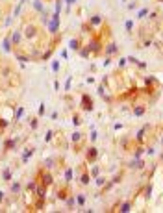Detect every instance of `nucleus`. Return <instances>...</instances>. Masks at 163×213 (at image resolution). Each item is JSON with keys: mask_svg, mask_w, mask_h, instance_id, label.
<instances>
[{"mask_svg": "<svg viewBox=\"0 0 163 213\" xmlns=\"http://www.w3.org/2000/svg\"><path fill=\"white\" fill-rule=\"evenodd\" d=\"M48 30H50V33H58V30H59V13H54L52 15V21L48 22Z\"/></svg>", "mask_w": 163, "mask_h": 213, "instance_id": "nucleus-1", "label": "nucleus"}, {"mask_svg": "<svg viewBox=\"0 0 163 213\" xmlns=\"http://www.w3.org/2000/svg\"><path fill=\"white\" fill-rule=\"evenodd\" d=\"M87 48H89V52H96V54H98L102 50V43L98 41V39H93V41L87 45Z\"/></svg>", "mask_w": 163, "mask_h": 213, "instance_id": "nucleus-2", "label": "nucleus"}, {"mask_svg": "<svg viewBox=\"0 0 163 213\" xmlns=\"http://www.w3.org/2000/svg\"><path fill=\"white\" fill-rule=\"evenodd\" d=\"M128 167H130V169H145V161H143L141 158H134L128 163Z\"/></svg>", "mask_w": 163, "mask_h": 213, "instance_id": "nucleus-3", "label": "nucleus"}, {"mask_svg": "<svg viewBox=\"0 0 163 213\" xmlns=\"http://www.w3.org/2000/svg\"><path fill=\"white\" fill-rule=\"evenodd\" d=\"M96 158H98V150H96L95 146H91V148H87V161H89V163H93V161H96Z\"/></svg>", "mask_w": 163, "mask_h": 213, "instance_id": "nucleus-4", "label": "nucleus"}, {"mask_svg": "<svg viewBox=\"0 0 163 213\" xmlns=\"http://www.w3.org/2000/svg\"><path fill=\"white\" fill-rule=\"evenodd\" d=\"M11 41H13V45H20V41H22V33H20V30H15V32L11 33Z\"/></svg>", "mask_w": 163, "mask_h": 213, "instance_id": "nucleus-5", "label": "nucleus"}, {"mask_svg": "<svg viewBox=\"0 0 163 213\" xmlns=\"http://www.w3.org/2000/svg\"><path fill=\"white\" fill-rule=\"evenodd\" d=\"M2 48L6 50V52H11V48H13V41H11V37H4Z\"/></svg>", "mask_w": 163, "mask_h": 213, "instance_id": "nucleus-6", "label": "nucleus"}, {"mask_svg": "<svg viewBox=\"0 0 163 213\" xmlns=\"http://www.w3.org/2000/svg\"><path fill=\"white\" fill-rule=\"evenodd\" d=\"M117 50H119L117 43H109L108 47H106V54H108V56H113V54H117Z\"/></svg>", "mask_w": 163, "mask_h": 213, "instance_id": "nucleus-7", "label": "nucleus"}, {"mask_svg": "<svg viewBox=\"0 0 163 213\" xmlns=\"http://www.w3.org/2000/svg\"><path fill=\"white\" fill-rule=\"evenodd\" d=\"M82 100H84V108L87 109V111H91V109H93V102H91V98H89L87 95H84V96H82Z\"/></svg>", "mask_w": 163, "mask_h": 213, "instance_id": "nucleus-8", "label": "nucleus"}, {"mask_svg": "<svg viewBox=\"0 0 163 213\" xmlns=\"http://www.w3.org/2000/svg\"><path fill=\"white\" fill-rule=\"evenodd\" d=\"M54 182V178H52V174H50V172H43V185H50Z\"/></svg>", "mask_w": 163, "mask_h": 213, "instance_id": "nucleus-9", "label": "nucleus"}, {"mask_svg": "<svg viewBox=\"0 0 163 213\" xmlns=\"http://www.w3.org/2000/svg\"><path fill=\"white\" fill-rule=\"evenodd\" d=\"M91 26H98V24H102V15H93L91 17V21H89Z\"/></svg>", "mask_w": 163, "mask_h": 213, "instance_id": "nucleus-10", "label": "nucleus"}, {"mask_svg": "<svg viewBox=\"0 0 163 213\" xmlns=\"http://www.w3.org/2000/svg\"><path fill=\"white\" fill-rule=\"evenodd\" d=\"M35 32H37V30H35V26H28V28H26V33H24V35H26L28 39H33V37H35Z\"/></svg>", "mask_w": 163, "mask_h": 213, "instance_id": "nucleus-11", "label": "nucleus"}, {"mask_svg": "<svg viewBox=\"0 0 163 213\" xmlns=\"http://www.w3.org/2000/svg\"><path fill=\"white\" fill-rule=\"evenodd\" d=\"M11 193L13 195H19L20 193V182H13L11 184Z\"/></svg>", "mask_w": 163, "mask_h": 213, "instance_id": "nucleus-12", "label": "nucleus"}, {"mask_svg": "<svg viewBox=\"0 0 163 213\" xmlns=\"http://www.w3.org/2000/svg\"><path fill=\"white\" fill-rule=\"evenodd\" d=\"M15 145H17V139H9V141H6V150H11V148H15Z\"/></svg>", "mask_w": 163, "mask_h": 213, "instance_id": "nucleus-13", "label": "nucleus"}, {"mask_svg": "<svg viewBox=\"0 0 163 213\" xmlns=\"http://www.w3.org/2000/svg\"><path fill=\"white\" fill-rule=\"evenodd\" d=\"M33 9H37V11H43V0H33Z\"/></svg>", "mask_w": 163, "mask_h": 213, "instance_id": "nucleus-14", "label": "nucleus"}, {"mask_svg": "<svg viewBox=\"0 0 163 213\" xmlns=\"http://www.w3.org/2000/svg\"><path fill=\"white\" fill-rule=\"evenodd\" d=\"M95 182H96V185H98V187H102V185H106V182H108V180H106L104 176H96Z\"/></svg>", "mask_w": 163, "mask_h": 213, "instance_id": "nucleus-15", "label": "nucleus"}, {"mask_svg": "<svg viewBox=\"0 0 163 213\" xmlns=\"http://www.w3.org/2000/svg\"><path fill=\"white\" fill-rule=\"evenodd\" d=\"M54 165H56V159L52 158V159H45V167H47V169H54Z\"/></svg>", "mask_w": 163, "mask_h": 213, "instance_id": "nucleus-16", "label": "nucleus"}, {"mask_svg": "<svg viewBox=\"0 0 163 213\" xmlns=\"http://www.w3.org/2000/svg\"><path fill=\"white\" fill-rule=\"evenodd\" d=\"M130 207H132V204H130V202H124V204H121V210H119V211H122V213H128V211H130Z\"/></svg>", "mask_w": 163, "mask_h": 213, "instance_id": "nucleus-17", "label": "nucleus"}, {"mask_svg": "<svg viewBox=\"0 0 163 213\" xmlns=\"http://www.w3.org/2000/svg\"><path fill=\"white\" fill-rule=\"evenodd\" d=\"M80 182H82V184H84V185H87L89 182H91V180H89V174H87V172H84V174L80 176Z\"/></svg>", "mask_w": 163, "mask_h": 213, "instance_id": "nucleus-18", "label": "nucleus"}, {"mask_svg": "<svg viewBox=\"0 0 163 213\" xmlns=\"http://www.w3.org/2000/svg\"><path fill=\"white\" fill-rule=\"evenodd\" d=\"M32 154H33V148H28L26 152H24V156H22V161H24V163L30 159V156H32Z\"/></svg>", "mask_w": 163, "mask_h": 213, "instance_id": "nucleus-19", "label": "nucleus"}, {"mask_svg": "<svg viewBox=\"0 0 163 213\" xmlns=\"http://www.w3.org/2000/svg\"><path fill=\"white\" fill-rule=\"evenodd\" d=\"M80 139H82V134H80V132H74L72 137H70V141H72V143H80Z\"/></svg>", "mask_w": 163, "mask_h": 213, "instance_id": "nucleus-20", "label": "nucleus"}, {"mask_svg": "<svg viewBox=\"0 0 163 213\" xmlns=\"http://www.w3.org/2000/svg\"><path fill=\"white\" fill-rule=\"evenodd\" d=\"M2 178H4V182H9V180H11V171L6 169V171H4V174H2Z\"/></svg>", "mask_w": 163, "mask_h": 213, "instance_id": "nucleus-21", "label": "nucleus"}, {"mask_svg": "<svg viewBox=\"0 0 163 213\" xmlns=\"http://www.w3.org/2000/svg\"><path fill=\"white\" fill-rule=\"evenodd\" d=\"M70 48H72V50H80V41H78V39H72V41H70Z\"/></svg>", "mask_w": 163, "mask_h": 213, "instance_id": "nucleus-22", "label": "nucleus"}, {"mask_svg": "<svg viewBox=\"0 0 163 213\" xmlns=\"http://www.w3.org/2000/svg\"><path fill=\"white\" fill-rule=\"evenodd\" d=\"M22 115H24V108H22V106H20V108H17V113H15V119H20V117H22Z\"/></svg>", "mask_w": 163, "mask_h": 213, "instance_id": "nucleus-23", "label": "nucleus"}, {"mask_svg": "<svg viewBox=\"0 0 163 213\" xmlns=\"http://www.w3.org/2000/svg\"><path fill=\"white\" fill-rule=\"evenodd\" d=\"M143 113H145V108H143V106H141V108H135V109H134V115H135V117H141Z\"/></svg>", "mask_w": 163, "mask_h": 213, "instance_id": "nucleus-24", "label": "nucleus"}, {"mask_svg": "<svg viewBox=\"0 0 163 213\" xmlns=\"http://www.w3.org/2000/svg\"><path fill=\"white\" fill-rule=\"evenodd\" d=\"M76 202H78V206H84L85 204V195H78L76 196Z\"/></svg>", "mask_w": 163, "mask_h": 213, "instance_id": "nucleus-25", "label": "nucleus"}, {"mask_svg": "<svg viewBox=\"0 0 163 213\" xmlns=\"http://www.w3.org/2000/svg\"><path fill=\"white\" fill-rule=\"evenodd\" d=\"M145 15H148V9H146V8H143V9H139V13H137V19H143Z\"/></svg>", "mask_w": 163, "mask_h": 213, "instance_id": "nucleus-26", "label": "nucleus"}, {"mask_svg": "<svg viewBox=\"0 0 163 213\" xmlns=\"http://www.w3.org/2000/svg\"><path fill=\"white\" fill-rule=\"evenodd\" d=\"M65 180H67V182L72 180V169H67V171H65Z\"/></svg>", "mask_w": 163, "mask_h": 213, "instance_id": "nucleus-27", "label": "nucleus"}, {"mask_svg": "<svg viewBox=\"0 0 163 213\" xmlns=\"http://www.w3.org/2000/svg\"><path fill=\"white\" fill-rule=\"evenodd\" d=\"M89 54H91V52H89V48H87V47H84V48L80 50V56H84V58H87Z\"/></svg>", "mask_w": 163, "mask_h": 213, "instance_id": "nucleus-28", "label": "nucleus"}, {"mask_svg": "<svg viewBox=\"0 0 163 213\" xmlns=\"http://www.w3.org/2000/svg\"><path fill=\"white\" fill-rule=\"evenodd\" d=\"M98 174H100V169H98V167H93V169H91V176H95V178H96Z\"/></svg>", "mask_w": 163, "mask_h": 213, "instance_id": "nucleus-29", "label": "nucleus"}, {"mask_svg": "<svg viewBox=\"0 0 163 213\" xmlns=\"http://www.w3.org/2000/svg\"><path fill=\"white\" fill-rule=\"evenodd\" d=\"M150 195H152V185L148 184V185H146V191H145V196H146V198H150Z\"/></svg>", "mask_w": 163, "mask_h": 213, "instance_id": "nucleus-30", "label": "nucleus"}, {"mask_svg": "<svg viewBox=\"0 0 163 213\" xmlns=\"http://www.w3.org/2000/svg\"><path fill=\"white\" fill-rule=\"evenodd\" d=\"M52 135H54V132H52V130H48V132H47V135H45V141L48 143V141L52 139Z\"/></svg>", "mask_w": 163, "mask_h": 213, "instance_id": "nucleus-31", "label": "nucleus"}, {"mask_svg": "<svg viewBox=\"0 0 163 213\" xmlns=\"http://www.w3.org/2000/svg\"><path fill=\"white\" fill-rule=\"evenodd\" d=\"M70 82H72V76H69L67 82H65V91H69V89H70Z\"/></svg>", "mask_w": 163, "mask_h": 213, "instance_id": "nucleus-32", "label": "nucleus"}, {"mask_svg": "<svg viewBox=\"0 0 163 213\" xmlns=\"http://www.w3.org/2000/svg\"><path fill=\"white\" fill-rule=\"evenodd\" d=\"M124 28H126V30H128V32H130V30L134 28V22H132V21H126V22H124Z\"/></svg>", "mask_w": 163, "mask_h": 213, "instance_id": "nucleus-33", "label": "nucleus"}, {"mask_svg": "<svg viewBox=\"0 0 163 213\" xmlns=\"http://www.w3.org/2000/svg\"><path fill=\"white\" fill-rule=\"evenodd\" d=\"M52 70H54V72H58V70H59V61H52Z\"/></svg>", "mask_w": 163, "mask_h": 213, "instance_id": "nucleus-34", "label": "nucleus"}, {"mask_svg": "<svg viewBox=\"0 0 163 213\" xmlns=\"http://www.w3.org/2000/svg\"><path fill=\"white\" fill-rule=\"evenodd\" d=\"M30 126H32V130H35V128L39 126V120H37V119H33L32 123H30Z\"/></svg>", "mask_w": 163, "mask_h": 213, "instance_id": "nucleus-35", "label": "nucleus"}, {"mask_svg": "<svg viewBox=\"0 0 163 213\" xmlns=\"http://www.w3.org/2000/svg\"><path fill=\"white\" fill-rule=\"evenodd\" d=\"M17 59H19V61H20V63H24V61H28V58H26V56H20V54L17 56Z\"/></svg>", "mask_w": 163, "mask_h": 213, "instance_id": "nucleus-36", "label": "nucleus"}, {"mask_svg": "<svg viewBox=\"0 0 163 213\" xmlns=\"http://www.w3.org/2000/svg\"><path fill=\"white\" fill-rule=\"evenodd\" d=\"M143 135H145V130H139V132H137V139H139V141H143Z\"/></svg>", "mask_w": 163, "mask_h": 213, "instance_id": "nucleus-37", "label": "nucleus"}, {"mask_svg": "<svg viewBox=\"0 0 163 213\" xmlns=\"http://www.w3.org/2000/svg\"><path fill=\"white\" fill-rule=\"evenodd\" d=\"M143 152H145V150H143V148H139V150H137L135 154H134V158H141V156H143Z\"/></svg>", "mask_w": 163, "mask_h": 213, "instance_id": "nucleus-38", "label": "nucleus"}, {"mask_svg": "<svg viewBox=\"0 0 163 213\" xmlns=\"http://www.w3.org/2000/svg\"><path fill=\"white\" fill-rule=\"evenodd\" d=\"M67 206L72 207V206H74V198H67Z\"/></svg>", "mask_w": 163, "mask_h": 213, "instance_id": "nucleus-39", "label": "nucleus"}, {"mask_svg": "<svg viewBox=\"0 0 163 213\" xmlns=\"http://www.w3.org/2000/svg\"><path fill=\"white\" fill-rule=\"evenodd\" d=\"M61 11V2H56V13Z\"/></svg>", "mask_w": 163, "mask_h": 213, "instance_id": "nucleus-40", "label": "nucleus"}, {"mask_svg": "<svg viewBox=\"0 0 163 213\" xmlns=\"http://www.w3.org/2000/svg\"><path fill=\"white\" fill-rule=\"evenodd\" d=\"M96 137H98V134H96V132H95V130H93V134H91V141H95V139H96Z\"/></svg>", "mask_w": 163, "mask_h": 213, "instance_id": "nucleus-41", "label": "nucleus"}, {"mask_svg": "<svg viewBox=\"0 0 163 213\" xmlns=\"http://www.w3.org/2000/svg\"><path fill=\"white\" fill-rule=\"evenodd\" d=\"M74 2H76V0H67V9H69L70 6H72V4H74Z\"/></svg>", "mask_w": 163, "mask_h": 213, "instance_id": "nucleus-42", "label": "nucleus"}, {"mask_svg": "<svg viewBox=\"0 0 163 213\" xmlns=\"http://www.w3.org/2000/svg\"><path fill=\"white\" fill-rule=\"evenodd\" d=\"M50 54H52V52H50V50H48V52H45V54H43V59H47V58H50Z\"/></svg>", "mask_w": 163, "mask_h": 213, "instance_id": "nucleus-43", "label": "nucleus"}, {"mask_svg": "<svg viewBox=\"0 0 163 213\" xmlns=\"http://www.w3.org/2000/svg\"><path fill=\"white\" fill-rule=\"evenodd\" d=\"M4 195H6V193H0V202L4 200Z\"/></svg>", "mask_w": 163, "mask_h": 213, "instance_id": "nucleus-44", "label": "nucleus"}, {"mask_svg": "<svg viewBox=\"0 0 163 213\" xmlns=\"http://www.w3.org/2000/svg\"><path fill=\"white\" fill-rule=\"evenodd\" d=\"M20 2H22V4H24V2H26V0H20Z\"/></svg>", "mask_w": 163, "mask_h": 213, "instance_id": "nucleus-45", "label": "nucleus"}, {"mask_svg": "<svg viewBox=\"0 0 163 213\" xmlns=\"http://www.w3.org/2000/svg\"><path fill=\"white\" fill-rule=\"evenodd\" d=\"M122 2H126V0H122Z\"/></svg>", "mask_w": 163, "mask_h": 213, "instance_id": "nucleus-46", "label": "nucleus"}]
</instances>
